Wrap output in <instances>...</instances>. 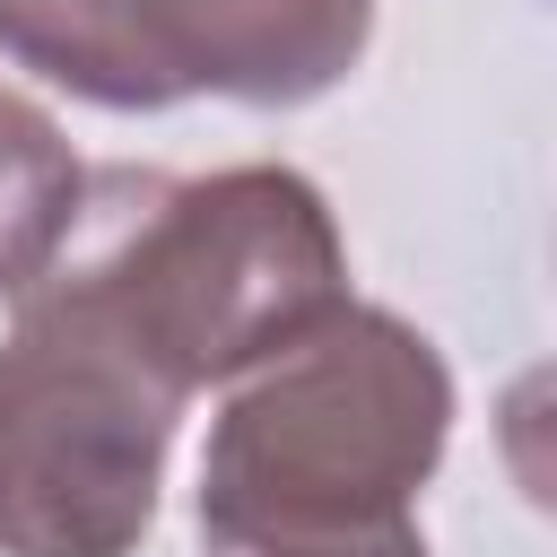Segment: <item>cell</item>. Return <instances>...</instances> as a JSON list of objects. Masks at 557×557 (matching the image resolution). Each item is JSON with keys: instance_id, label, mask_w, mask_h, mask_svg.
<instances>
[{"instance_id": "5b68a950", "label": "cell", "mask_w": 557, "mask_h": 557, "mask_svg": "<svg viewBox=\"0 0 557 557\" xmlns=\"http://www.w3.org/2000/svg\"><path fill=\"white\" fill-rule=\"evenodd\" d=\"M78 209H87V174L61 122L17 87H0V296H26L44 270H61Z\"/></svg>"}, {"instance_id": "277c9868", "label": "cell", "mask_w": 557, "mask_h": 557, "mask_svg": "<svg viewBox=\"0 0 557 557\" xmlns=\"http://www.w3.org/2000/svg\"><path fill=\"white\" fill-rule=\"evenodd\" d=\"M366 35L374 0H0V52L113 113L305 104L357 70Z\"/></svg>"}, {"instance_id": "3957f363", "label": "cell", "mask_w": 557, "mask_h": 557, "mask_svg": "<svg viewBox=\"0 0 557 557\" xmlns=\"http://www.w3.org/2000/svg\"><path fill=\"white\" fill-rule=\"evenodd\" d=\"M183 400L96 296L44 270L0 339V557H131Z\"/></svg>"}, {"instance_id": "7a4b0ae2", "label": "cell", "mask_w": 557, "mask_h": 557, "mask_svg": "<svg viewBox=\"0 0 557 557\" xmlns=\"http://www.w3.org/2000/svg\"><path fill=\"white\" fill-rule=\"evenodd\" d=\"M131 209L96 261L61 270L183 392L235 383L348 305V252L322 191L287 165L122 183Z\"/></svg>"}, {"instance_id": "6da1fadb", "label": "cell", "mask_w": 557, "mask_h": 557, "mask_svg": "<svg viewBox=\"0 0 557 557\" xmlns=\"http://www.w3.org/2000/svg\"><path fill=\"white\" fill-rule=\"evenodd\" d=\"M444 426V357L400 313L339 305L218 409L200 453L209 557H426L418 487Z\"/></svg>"}]
</instances>
